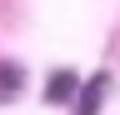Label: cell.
<instances>
[{
    "instance_id": "cell-1",
    "label": "cell",
    "mask_w": 120,
    "mask_h": 115,
    "mask_svg": "<svg viewBox=\"0 0 120 115\" xmlns=\"http://www.w3.org/2000/svg\"><path fill=\"white\" fill-rule=\"evenodd\" d=\"M20 90H25V70L10 65V60H0V105H5V100H15Z\"/></svg>"
},
{
    "instance_id": "cell-2",
    "label": "cell",
    "mask_w": 120,
    "mask_h": 115,
    "mask_svg": "<svg viewBox=\"0 0 120 115\" xmlns=\"http://www.w3.org/2000/svg\"><path fill=\"white\" fill-rule=\"evenodd\" d=\"M45 100H55V105L75 100V75H70V70H55V75H50V85H45Z\"/></svg>"
},
{
    "instance_id": "cell-3",
    "label": "cell",
    "mask_w": 120,
    "mask_h": 115,
    "mask_svg": "<svg viewBox=\"0 0 120 115\" xmlns=\"http://www.w3.org/2000/svg\"><path fill=\"white\" fill-rule=\"evenodd\" d=\"M105 85H110L105 75H95V80L85 85V95H80V115H95V110H100V95H105Z\"/></svg>"
}]
</instances>
